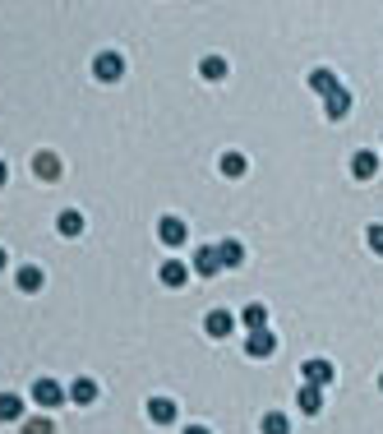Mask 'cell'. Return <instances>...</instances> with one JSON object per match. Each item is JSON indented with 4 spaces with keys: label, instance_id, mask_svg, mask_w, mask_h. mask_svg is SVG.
Segmentation results:
<instances>
[{
    "label": "cell",
    "instance_id": "27",
    "mask_svg": "<svg viewBox=\"0 0 383 434\" xmlns=\"http://www.w3.org/2000/svg\"><path fill=\"white\" fill-rule=\"evenodd\" d=\"M0 268H5V250H0Z\"/></svg>",
    "mask_w": 383,
    "mask_h": 434
},
{
    "label": "cell",
    "instance_id": "22",
    "mask_svg": "<svg viewBox=\"0 0 383 434\" xmlns=\"http://www.w3.org/2000/svg\"><path fill=\"white\" fill-rule=\"evenodd\" d=\"M227 74V61H222V56H208V61H203V79H222Z\"/></svg>",
    "mask_w": 383,
    "mask_h": 434
},
{
    "label": "cell",
    "instance_id": "6",
    "mask_svg": "<svg viewBox=\"0 0 383 434\" xmlns=\"http://www.w3.org/2000/svg\"><path fill=\"white\" fill-rule=\"evenodd\" d=\"M33 171L42 176V181H61V157H56V153H37L33 157Z\"/></svg>",
    "mask_w": 383,
    "mask_h": 434
},
{
    "label": "cell",
    "instance_id": "5",
    "mask_svg": "<svg viewBox=\"0 0 383 434\" xmlns=\"http://www.w3.org/2000/svg\"><path fill=\"white\" fill-rule=\"evenodd\" d=\"M157 236H162V245H185V222L180 217H162V222H157Z\"/></svg>",
    "mask_w": 383,
    "mask_h": 434
},
{
    "label": "cell",
    "instance_id": "28",
    "mask_svg": "<svg viewBox=\"0 0 383 434\" xmlns=\"http://www.w3.org/2000/svg\"><path fill=\"white\" fill-rule=\"evenodd\" d=\"M379 388H383V379H379Z\"/></svg>",
    "mask_w": 383,
    "mask_h": 434
},
{
    "label": "cell",
    "instance_id": "24",
    "mask_svg": "<svg viewBox=\"0 0 383 434\" xmlns=\"http://www.w3.org/2000/svg\"><path fill=\"white\" fill-rule=\"evenodd\" d=\"M369 245H374V250L383 254V226H379V222H374V226H369Z\"/></svg>",
    "mask_w": 383,
    "mask_h": 434
},
{
    "label": "cell",
    "instance_id": "14",
    "mask_svg": "<svg viewBox=\"0 0 383 434\" xmlns=\"http://www.w3.org/2000/svg\"><path fill=\"white\" fill-rule=\"evenodd\" d=\"M240 319L250 323L254 333H259V328H268V310H263V305H245V314H240Z\"/></svg>",
    "mask_w": 383,
    "mask_h": 434
},
{
    "label": "cell",
    "instance_id": "16",
    "mask_svg": "<svg viewBox=\"0 0 383 434\" xmlns=\"http://www.w3.org/2000/svg\"><path fill=\"white\" fill-rule=\"evenodd\" d=\"M319 407H323L319 388H310V383H305V388H300V411H310V416H314V411H319Z\"/></svg>",
    "mask_w": 383,
    "mask_h": 434
},
{
    "label": "cell",
    "instance_id": "11",
    "mask_svg": "<svg viewBox=\"0 0 383 434\" xmlns=\"http://www.w3.org/2000/svg\"><path fill=\"white\" fill-rule=\"evenodd\" d=\"M332 379V365L328 360H305V383L310 388H319V383H328Z\"/></svg>",
    "mask_w": 383,
    "mask_h": 434
},
{
    "label": "cell",
    "instance_id": "4",
    "mask_svg": "<svg viewBox=\"0 0 383 434\" xmlns=\"http://www.w3.org/2000/svg\"><path fill=\"white\" fill-rule=\"evenodd\" d=\"M245 351H250V356H272V351H277V338H272L268 328H259V333H250Z\"/></svg>",
    "mask_w": 383,
    "mask_h": 434
},
{
    "label": "cell",
    "instance_id": "15",
    "mask_svg": "<svg viewBox=\"0 0 383 434\" xmlns=\"http://www.w3.org/2000/svg\"><path fill=\"white\" fill-rule=\"evenodd\" d=\"M70 398H74V402H83V407H88V402H93V398H97V383H93V379H74V388H70Z\"/></svg>",
    "mask_w": 383,
    "mask_h": 434
},
{
    "label": "cell",
    "instance_id": "21",
    "mask_svg": "<svg viewBox=\"0 0 383 434\" xmlns=\"http://www.w3.org/2000/svg\"><path fill=\"white\" fill-rule=\"evenodd\" d=\"M19 287H24V291H37V287H42V273H37V268H19Z\"/></svg>",
    "mask_w": 383,
    "mask_h": 434
},
{
    "label": "cell",
    "instance_id": "12",
    "mask_svg": "<svg viewBox=\"0 0 383 434\" xmlns=\"http://www.w3.org/2000/svg\"><path fill=\"white\" fill-rule=\"evenodd\" d=\"M24 416V398H14V393H0V420H19Z\"/></svg>",
    "mask_w": 383,
    "mask_h": 434
},
{
    "label": "cell",
    "instance_id": "13",
    "mask_svg": "<svg viewBox=\"0 0 383 434\" xmlns=\"http://www.w3.org/2000/svg\"><path fill=\"white\" fill-rule=\"evenodd\" d=\"M240 259H245V250H240L235 241H222V245H218V263H227V268H235Z\"/></svg>",
    "mask_w": 383,
    "mask_h": 434
},
{
    "label": "cell",
    "instance_id": "17",
    "mask_svg": "<svg viewBox=\"0 0 383 434\" xmlns=\"http://www.w3.org/2000/svg\"><path fill=\"white\" fill-rule=\"evenodd\" d=\"M263 434H291L287 416H277V411H268V416H263Z\"/></svg>",
    "mask_w": 383,
    "mask_h": 434
},
{
    "label": "cell",
    "instance_id": "19",
    "mask_svg": "<svg viewBox=\"0 0 383 434\" xmlns=\"http://www.w3.org/2000/svg\"><path fill=\"white\" fill-rule=\"evenodd\" d=\"M61 231L65 236H83V217L78 213H61Z\"/></svg>",
    "mask_w": 383,
    "mask_h": 434
},
{
    "label": "cell",
    "instance_id": "10",
    "mask_svg": "<svg viewBox=\"0 0 383 434\" xmlns=\"http://www.w3.org/2000/svg\"><path fill=\"white\" fill-rule=\"evenodd\" d=\"M194 268H199V278H213V273L222 268V263H218V250H213V245H203V250L194 254Z\"/></svg>",
    "mask_w": 383,
    "mask_h": 434
},
{
    "label": "cell",
    "instance_id": "20",
    "mask_svg": "<svg viewBox=\"0 0 383 434\" xmlns=\"http://www.w3.org/2000/svg\"><path fill=\"white\" fill-rule=\"evenodd\" d=\"M162 282H166V287H185V268H180V263H166V268H162Z\"/></svg>",
    "mask_w": 383,
    "mask_h": 434
},
{
    "label": "cell",
    "instance_id": "7",
    "mask_svg": "<svg viewBox=\"0 0 383 434\" xmlns=\"http://www.w3.org/2000/svg\"><path fill=\"white\" fill-rule=\"evenodd\" d=\"M374 171H379V157L374 153H356V157H351V176H356V181H369Z\"/></svg>",
    "mask_w": 383,
    "mask_h": 434
},
{
    "label": "cell",
    "instance_id": "3",
    "mask_svg": "<svg viewBox=\"0 0 383 434\" xmlns=\"http://www.w3.org/2000/svg\"><path fill=\"white\" fill-rule=\"evenodd\" d=\"M33 398L42 402V407H61V402H65V388H61L56 379H37V383H33Z\"/></svg>",
    "mask_w": 383,
    "mask_h": 434
},
{
    "label": "cell",
    "instance_id": "1",
    "mask_svg": "<svg viewBox=\"0 0 383 434\" xmlns=\"http://www.w3.org/2000/svg\"><path fill=\"white\" fill-rule=\"evenodd\" d=\"M310 88H319V93L328 97V121H342V116L351 111V93H347V88H342L328 70H314V74H310Z\"/></svg>",
    "mask_w": 383,
    "mask_h": 434
},
{
    "label": "cell",
    "instance_id": "25",
    "mask_svg": "<svg viewBox=\"0 0 383 434\" xmlns=\"http://www.w3.org/2000/svg\"><path fill=\"white\" fill-rule=\"evenodd\" d=\"M185 434H208V430H203V425H190V430H185Z\"/></svg>",
    "mask_w": 383,
    "mask_h": 434
},
{
    "label": "cell",
    "instance_id": "18",
    "mask_svg": "<svg viewBox=\"0 0 383 434\" xmlns=\"http://www.w3.org/2000/svg\"><path fill=\"white\" fill-rule=\"evenodd\" d=\"M222 171L227 176H245V157L240 153H222Z\"/></svg>",
    "mask_w": 383,
    "mask_h": 434
},
{
    "label": "cell",
    "instance_id": "9",
    "mask_svg": "<svg viewBox=\"0 0 383 434\" xmlns=\"http://www.w3.org/2000/svg\"><path fill=\"white\" fill-rule=\"evenodd\" d=\"M148 416L157 420V425H171V420H175V402L171 398H153L148 402Z\"/></svg>",
    "mask_w": 383,
    "mask_h": 434
},
{
    "label": "cell",
    "instance_id": "23",
    "mask_svg": "<svg viewBox=\"0 0 383 434\" xmlns=\"http://www.w3.org/2000/svg\"><path fill=\"white\" fill-rule=\"evenodd\" d=\"M24 434H51V420H46V416L28 420V425H24Z\"/></svg>",
    "mask_w": 383,
    "mask_h": 434
},
{
    "label": "cell",
    "instance_id": "26",
    "mask_svg": "<svg viewBox=\"0 0 383 434\" xmlns=\"http://www.w3.org/2000/svg\"><path fill=\"white\" fill-rule=\"evenodd\" d=\"M0 185H5V162H0Z\"/></svg>",
    "mask_w": 383,
    "mask_h": 434
},
{
    "label": "cell",
    "instance_id": "8",
    "mask_svg": "<svg viewBox=\"0 0 383 434\" xmlns=\"http://www.w3.org/2000/svg\"><path fill=\"white\" fill-rule=\"evenodd\" d=\"M203 328H208V338H227V333L235 328V319H231L227 310H213V314H208V323H203Z\"/></svg>",
    "mask_w": 383,
    "mask_h": 434
},
{
    "label": "cell",
    "instance_id": "2",
    "mask_svg": "<svg viewBox=\"0 0 383 434\" xmlns=\"http://www.w3.org/2000/svg\"><path fill=\"white\" fill-rule=\"evenodd\" d=\"M93 74L111 84V79H121V74H125V61H121V56H116V51H102V56H97V61H93Z\"/></svg>",
    "mask_w": 383,
    "mask_h": 434
}]
</instances>
